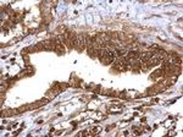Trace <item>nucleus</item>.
Masks as SVG:
<instances>
[{
  "label": "nucleus",
  "instance_id": "obj_5",
  "mask_svg": "<svg viewBox=\"0 0 183 137\" xmlns=\"http://www.w3.org/2000/svg\"><path fill=\"white\" fill-rule=\"evenodd\" d=\"M160 49H163V48H161V47H159V45H156V44H153L151 47L149 48V52H150V53H153V54H156Z\"/></svg>",
  "mask_w": 183,
  "mask_h": 137
},
{
  "label": "nucleus",
  "instance_id": "obj_1",
  "mask_svg": "<svg viewBox=\"0 0 183 137\" xmlns=\"http://www.w3.org/2000/svg\"><path fill=\"white\" fill-rule=\"evenodd\" d=\"M78 52L83 50L85 48V38L83 34H76V39H75V47Z\"/></svg>",
  "mask_w": 183,
  "mask_h": 137
},
{
  "label": "nucleus",
  "instance_id": "obj_2",
  "mask_svg": "<svg viewBox=\"0 0 183 137\" xmlns=\"http://www.w3.org/2000/svg\"><path fill=\"white\" fill-rule=\"evenodd\" d=\"M42 44H43V49H47V50H53V49H55V42L51 40V39L44 40V42H42Z\"/></svg>",
  "mask_w": 183,
  "mask_h": 137
},
{
  "label": "nucleus",
  "instance_id": "obj_4",
  "mask_svg": "<svg viewBox=\"0 0 183 137\" xmlns=\"http://www.w3.org/2000/svg\"><path fill=\"white\" fill-rule=\"evenodd\" d=\"M55 50L59 54H64L65 53V45L62 44V42L60 39H55Z\"/></svg>",
  "mask_w": 183,
  "mask_h": 137
},
{
  "label": "nucleus",
  "instance_id": "obj_6",
  "mask_svg": "<svg viewBox=\"0 0 183 137\" xmlns=\"http://www.w3.org/2000/svg\"><path fill=\"white\" fill-rule=\"evenodd\" d=\"M18 110H14V109H8L5 111H3V116H10L12 114H17Z\"/></svg>",
  "mask_w": 183,
  "mask_h": 137
},
{
  "label": "nucleus",
  "instance_id": "obj_3",
  "mask_svg": "<svg viewBox=\"0 0 183 137\" xmlns=\"http://www.w3.org/2000/svg\"><path fill=\"white\" fill-rule=\"evenodd\" d=\"M164 75V68L161 67V68H156V70L149 76V78L150 80H157V78H160V77H161Z\"/></svg>",
  "mask_w": 183,
  "mask_h": 137
}]
</instances>
